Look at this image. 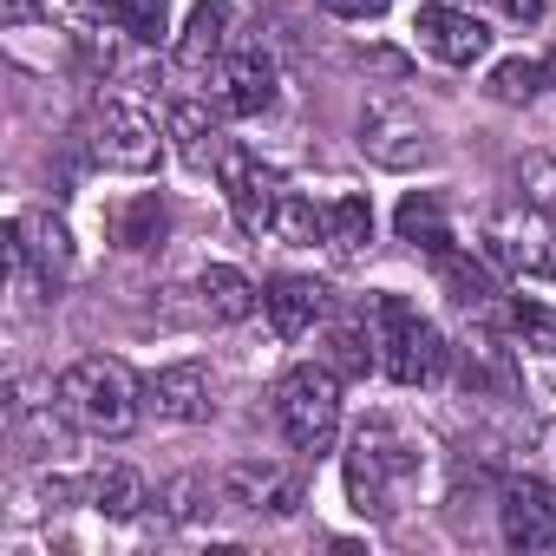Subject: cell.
I'll return each instance as SVG.
<instances>
[{
	"label": "cell",
	"mask_w": 556,
	"mask_h": 556,
	"mask_svg": "<svg viewBox=\"0 0 556 556\" xmlns=\"http://www.w3.org/2000/svg\"><path fill=\"white\" fill-rule=\"evenodd\" d=\"M419 471H426V452L400 419H387V413L361 419V432L348 445V497L361 517H393Z\"/></svg>",
	"instance_id": "obj_1"
},
{
	"label": "cell",
	"mask_w": 556,
	"mask_h": 556,
	"mask_svg": "<svg viewBox=\"0 0 556 556\" xmlns=\"http://www.w3.org/2000/svg\"><path fill=\"white\" fill-rule=\"evenodd\" d=\"M138 400H144V387H138L118 361H105V354H86V361H73V367L60 374V406H66V419L86 426V432H99V439H125V432L138 426Z\"/></svg>",
	"instance_id": "obj_2"
},
{
	"label": "cell",
	"mask_w": 556,
	"mask_h": 556,
	"mask_svg": "<svg viewBox=\"0 0 556 556\" xmlns=\"http://www.w3.org/2000/svg\"><path fill=\"white\" fill-rule=\"evenodd\" d=\"M367 321H374V341H380V367L400 387H439V374H445V334L406 295H374Z\"/></svg>",
	"instance_id": "obj_3"
},
{
	"label": "cell",
	"mask_w": 556,
	"mask_h": 556,
	"mask_svg": "<svg viewBox=\"0 0 556 556\" xmlns=\"http://www.w3.org/2000/svg\"><path fill=\"white\" fill-rule=\"evenodd\" d=\"M275 419H282V439L302 458H321L341 432V374L321 367V361L289 367L282 387H275Z\"/></svg>",
	"instance_id": "obj_4"
},
{
	"label": "cell",
	"mask_w": 556,
	"mask_h": 556,
	"mask_svg": "<svg viewBox=\"0 0 556 556\" xmlns=\"http://www.w3.org/2000/svg\"><path fill=\"white\" fill-rule=\"evenodd\" d=\"M86 138H92V157H99L105 170H125V177L157 170V151H164L157 118H151L138 99H99L92 118H86Z\"/></svg>",
	"instance_id": "obj_5"
},
{
	"label": "cell",
	"mask_w": 556,
	"mask_h": 556,
	"mask_svg": "<svg viewBox=\"0 0 556 556\" xmlns=\"http://www.w3.org/2000/svg\"><path fill=\"white\" fill-rule=\"evenodd\" d=\"M216 177H223L229 216H236L249 236L275 229V203H282V177H275V170H268L255 151H242V144H223V157H216Z\"/></svg>",
	"instance_id": "obj_6"
},
{
	"label": "cell",
	"mask_w": 556,
	"mask_h": 556,
	"mask_svg": "<svg viewBox=\"0 0 556 556\" xmlns=\"http://www.w3.org/2000/svg\"><path fill=\"white\" fill-rule=\"evenodd\" d=\"M361 151H367L374 164H387V170H413V164L432 157V131H426V118H419L413 105L380 99V105H367V118H361Z\"/></svg>",
	"instance_id": "obj_7"
},
{
	"label": "cell",
	"mask_w": 556,
	"mask_h": 556,
	"mask_svg": "<svg viewBox=\"0 0 556 556\" xmlns=\"http://www.w3.org/2000/svg\"><path fill=\"white\" fill-rule=\"evenodd\" d=\"M210 92L229 118H262L275 105V60L262 47H236L210 66Z\"/></svg>",
	"instance_id": "obj_8"
},
{
	"label": "cell",
	"mask_w": 556,
	"mask_h": 556,
	"mask_svg": "<svg viewBox=\"0 0 556 556\" xmlns=\"http://www.w3.org/2000/svg\"><path fill=\"white\" fill-rule=\"evenodd\" d=\"M223 497L242 510H268V517H295L302 510V471L275 465V458H242L223 478Z\"/></svg>",
	"instance_id": "obj_9"
},
{
	"label": "cell",
	"mask_w": 556,
	"mask_h": 556,
	"mask_svg": "<svg viewBox=\"0 0 556 556\" xmlns=\"http://www.w3.org/2000/svg\"><path fill=\"white\" fill-rule=\"evenodd\" d=\"M413 34H419V47H426L432 60H445V66H478V60L491 53L484 21L465 14V8H419Z\"/></svg>",
	"instance_id": "obj_10"
},
{
	"label": "cell",
	"mask_w": 556,
	"mask_h": 556,
	"mask_svg": "<svg viewBox=\"0 0 556 556\" xmlns=\"http://www.w3.org/2000/svg\"><path fill=\"white\" fill-rule=\"evenodd\" d=\"M497 517H504V543L510 549H549L556 543V497H549L543 478H510Z\"/></svg>",
	"instance_id": "obj_11"
},
{
	"label": "cell",
	"mask_w": 556,
	"mask_h": 556,
	"mask_svg": "<svg viewBox=\"0 0 556 556\" xmlns=\"http://www.w3.org/2000/svg\"><path fill=\"white\" fill-rule=\"evenodd\" d=\"M8 262H14V268H34L40 289L53 295L66 275H73V236H66L53 216H40V223H8Z\"/></svg>",
	"instance_id": "obj_12"
},
{
	"label": "cell",
	"mask_w": 556,
	"mask_h": 556,
	"mask_svg": "<svg viewBox=\"0 0 556 556\" xmlns=\"http://www.w3.org/2000/svg\"><path fill=\"white\" fill-rule=\"evenodd\" d=\"M144 406L157 413V419H177V426H197V419H210V374L197 367V361H184V367H164V374H151L144 380Z\"/></svg>",
	"instance_id": "obj_13"
},
{
	"label": "cell",
	"mask_w": 556,
	"mask_h": 556,
	"mask_svg": "<svg viewBox=\"0 0 556 556\" xmlns=\"http://www.w3.org/2000/svg\"><path fill=\"white\" fill-rule=\"evenodd\" d=\"M262 308H268V328L282 334V341H302V334L328 315V289L308 282V275H282V282H268Z\"/></svg>",
	"instance_id": "obj_14"
},
{
	"label": "cell",
	"mask_w": 556,
	"mask_h": 556,
	"mask_svg": "<svg viewBox=\"0 0 556 556\" xmlns=\"http://www.w3.org/2000/svg\"><path fill=\"white\" fill-rule=\"evenodd\" d=\"M223 40H229V0H197L190 21H184V34H177V66H190V73L216 66L223 60Z\"/></svg>",
	"instance_id": "obj_15"
},
{
	"label": "cell",
	"mask_w": 556,
	"mask_h": 556,
	"mask_svg": "<svg viewBox=\"0 0 556 556\" xmlns=\"http://www.w3.org/2000/svg\"><path fill=\"white\" fill-rule=\"evenodd\" d=\"M393 229H400V242H413V249H426L432 262H439V255H452V223H445V203H439L432 190H413V197L400 203V216H393Z\"/></svg>",
	"instance_id": "obj_16"
},
{
	"label": "cell",
	"mask_w": 556,
	"mask_h": 556,
	"mask_svg": "<svg viewBox=\"0 0 556 556\" xmlns=\"http://www.w3.org/2000/svg\"><path fill=\"white\" fill-rule=\"evenodd\" d=\"M197 302H203V315L210 321H249L255 315V289H249V275L242 268H203L197 275Z\"/></svg>",
	"instance_id": "obj_17"
},
{
	"label": "cell",
	"mask_w": 556,
	"mask_h": 556,
	"mask_svg": "<svg viewBox=\"0 0 556 556\" xmlns=\"http://www.w3.org/2000/svg\"><path fill=\"white\" fill-rule=\"evenodd\" d=\"M170 138H177V151H184L197 170H216V157H223V131H216L210 105L177 99V105H170Z\"/></svg>",
	"instance_id": "obj_18"
},
{
	"label": "cell",
	"mask_w": 556,
	"mask_h": 556,
	"mask_svg": "<svg viewBox=\"0 0 556 556\" xmlns=\"http://www.w3.org/2000/svg\"><path fill=\"white\" fill-rule=\"evenodd\" d=\"M484 255H491L497 268H517V275H556V249H549L543 236L510 229V223H491V229H484Z\"/></svg>",
	"instance_id": "obj_19"
},
{
	"label": "cell",
	"mask_w": 556,
	"mask_h": 556,
	"mask_svg": "<svg viewBox=\"0 0 556 556\" xmlns=\"http://www.w3.org/2000/svg\"><path fill=\"white\" fill-rule=\"evenodd\" d=\"M164 229H170V210H164V197H157V190L131 197V203L112 216V242H118V249H138V255H144V249H157V242H164Z\"/></svg>",
	"instance_id": "obj_20"
},
{
	"label": "cell",
	"mask_w": 556,
	"mask_h": 556,
	"mask_svg": "<svg viewBox=\"0 0 556 556\" xmlns=\"http://www.w3.org/2000/svg\"><path fill=\"white\" fill-rule=\"evenodd\" d=\"M79 8H99L125 40H138V47H157L164 34H170V21H164V0H79Z\"/></svg>",
	"instance_id": "obj_21"
},
{
	"label": "cell",
	"mask_w": 556,
	"mask_h": 556,
	"mask_svg": "<svg viewBox=\"0 0 556 556\" xmlns=\"http://www.w3.org/2000/svg\"><path fill=\"white\" fill-rule=\"evenodd\" d=\"M439 282L452 289V302L465 308V315H484L491 308V295H497V282H491V268L484 262H471V255H439Z\"/></svg>",
	"instance_id": "obj_22"
},
{
	"label": "cell",
	"mask_w": 556,
	"mask_h": 556,
	"mask_svg": "<svg viewBox=\"0 0 556 556\" xmlns=\"http://www.w3.org/2000/svg\"><path fill=\"white\" fill-rule=\"evenodd\" d=\"M328 367L341 374V380H361L374 361H380V341H374V321L361 315V321H334V334H328Z\"/></svg>",
	"instance_id": "obj_23"
},
{
	"label": "cell",
	"mask_w": 556,
	"mask_h": 556,
	"mask_svg": "<svg viewBox=\"0 0 556 556\" xmlns=\"http://www.w3.org/2000/svg\"><path fill=\"white\" fill-rule=\"evenodd\" d=\"M374 242V210H367V197H334L328 203V249L334 255H361Z\"/></svg>",
	"instance_id": "obj_24"
},
{
	"label": "cell",
	"mask_w": 556,
	"mask_h": 556,
	"mask_svg": "<svg viewBox=\"0 0 556 556\" xmlns=\"http://www.w3.org/2000/svg\"><path fill=\"white\" fill-rule=\"evenodd\" d=\"M86 497H92V510H105V517H138V504H144V478H138L131 465H105V471L86 484Z\"/></svg>",
	"instance_id": "obj_25"
},
{
	"label": "cell",
	"mask_w": 556,
	"mask_h": 556,
	"mask_svg": "<svg viewBox=\"0 0 556 556\" xmlns=\"http://www.w3.org/2000/svg\"><path fill=\"white\" fill-rule=\"evenodd\" d=\"M275 236L295 242V249H315V242H328V210H315L302 190H282V203H275Z\"/></svg>",
	"instance_id": "obj_26"
},
{
	"label": "cell",
	"mask_w": 556,
	"mask_h": 556,
	"mask_svg": "<svg viewBox=\"0 0 556 556\" xmlns=\"http://www.w3.org/2000/svg\"><path fill=\"white\" fill-rule=\"evenodd\" d=\"M543 92V66L536 60H504L497 73H491V99L497 105H530Z\"/></svg>",
	"instance_id": "obj_27"
},
{
	"label": "cell",
	"mask_w": 556,
	"mask_h": 556,
	"mask_svg": "<svg viewBox=\"0 0 556 556\" xmlns=\"http://www.w3.org/2000/svg\"><path fill=\"white\" fill-rule=\"evenodd\" d=\"M517 197L556 229V157H530V164L517 170Z\"/></svg>",
	"instance_id": "obj_28"
},
{
	"label": "cell",
	"mask_w": 556,
	"mask_h": 556,
	"mask_svg": "<svg viewBox=\"0 0 556 556\" xmlns=\"http://www.w3.org/2000/svg\"><path fill=\"white\" fill-rule=\"evenodd\" d=\"M510 321H517V334H530L536 348H556V315H549V308H536V302H517V308H510Z\"/></svg>",
	"instance_id": "obj_29"
},
{
	"label": "cell",
	"mask_w": 556,
	"mask_h": 556,
	"mask_svg": "<svg viewBox=\"0 0 556 556\" xmlns=\"http://www.w3.org/2000/svg\"><path fill=\"white\" fill-rule=\"evenodd\" d=\"M321 8H328L334 21H380L393 0H321Z\"/></svg>",
	"instance_id": "obj_30"
},
{
	"label": "cell",
	"mask_w": 556,
	"mask_h": 556,
	"mask_svg": "<svg viewBox=\"0 0 556 556\" xmlns=\"http://www.w3.org/2000/svg\"><path fill=\"white\" fill-rule=\"evenodd\" d=\"M504 14H510V21H523V27H530V21H543V0H504Z\"/></svg>",
	"instance_id": "obj_31"
},
{
	"label": "cell",
	"mask_w": 556,
	"mask_h": 556,
	"mask_svg": "<svg viewBox=\"0 0 556 556\" xmlns=\"http://www.w3.org/2000/svg\"><path fill=\"white\" fill-rule=\"evenodd\" d=\"M8 21H34V0H8Z\"/></svg>",
	"instance_id": "obj_32"
},
{
	"label": "cell",
	"mask_w": 556,
	"mask_h": 556,
	"mask_svg": "<svg viewBox=\"0 0 556 556\" xmlns=\"http://www.w3.org/2000/svg\"><path fill=\"white\" fill-rule=\"evenodd\" d=\"M543 79H549V86H556V53H549V60H543Z\"/></svg>",
	"instance_id": "obj_33"
}]
</instances>
